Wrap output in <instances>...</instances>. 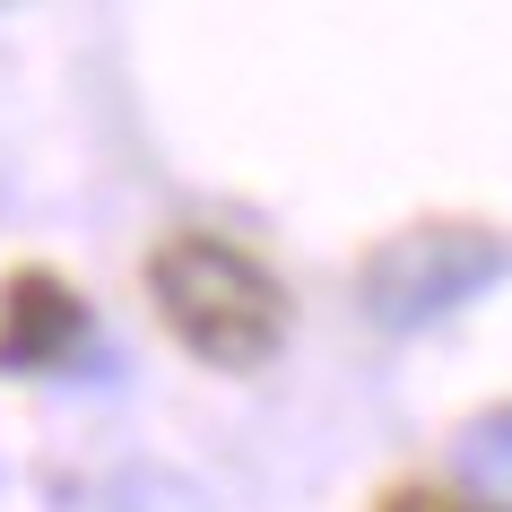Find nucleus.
<instances>
[{"instance_id":"20e7f679","label":"nucleus","mask_w":512,"mask_h":512,"mask_svg":"<svg viewBox=\"0 0 512 512\" xmlns=\"http://www.w3.org/2000/svg\"><path fill=\"white\" fill-rule=\"evenodd\" d=\"M460 469H469V495H486L495 512H512V408H486L478 426L460 434Z\"/></svg>"},{"instance_id":"f257e3e1","label":"nucleus","mask_w":512,"mask_h":512,"mask_svg":"<svg viewBox=\"0 0 512 512\" xmlns=\"http://www.w3.org/2000/svg\"><path fill=\"white\" fill-rule=\"evenodd\" d=\"M148 304L174 330V348L217 374H261L296 330L287 278L217 226H165L148 243Z\"/></svg>"},{"instance_id":"39448f33","label":"nucleus","mask_w":512,"mask_h":512,"mask_svg":"<svg viewBox=\"0 0 512 512\" xmlns=\"http://www.w3.org/2000/svg\"><path fill=\"white\" fill-rule=\"evenodd\" d=\"M365 512H495V504L469 495L460 478H400V486H382Z\"/></svg>"},{"instance_id":"f03ea898","label":"nucleus","mask_w":512,"mask_h":512,"mask_svg":"<svg viewBox=\"0 0 512 512\" xmlns=\"http://www.w3.org/2000/svg\"><path fill=\"white\" fill-rule=\"evenodd\" d=\"M504 270V235L478 217H417L400 235H382L356 270V296L382 330H417L434 313H452Z\"/></svg>"},{"instance_id":"7ed1b4c3","label":"nucleus","mask_w":512,"mask_h":512,"mask_svg":"<svg viewBox=\"0 0 512 512\" xmlns=\"http://www.w3.org/2000/svg\"><path fill=\"white\" fill-rule=\"evenodd\" d=\"M87 330H96V313H87V296L61 270L18 261L0 278V374H61V365H79Z\"/></svg>"}]
</instances>
